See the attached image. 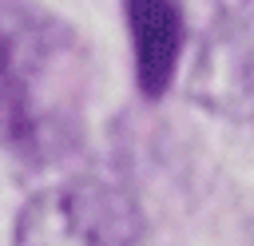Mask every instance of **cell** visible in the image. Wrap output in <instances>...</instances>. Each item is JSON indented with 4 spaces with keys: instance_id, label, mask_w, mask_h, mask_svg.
<instances>
[{
    "instance_id": "7a4b0ae2",
    "label": "cell",
    "mask_w": 254,
    "mask_h": 246,
    "mask_svg": "<svg viewBox=\"0 0 254 246\" xmlns=\"http://www.w3.org/2000/svg\"><path fill=\"white\" fill-rule=\"evenodd\" d=\"M143 214L111 179H67L40 190L16 218L12 246H139Z\"/></svg>"
},
{
    "instance_id": "277c9868",
    "label": "cell",
    "mask_w": 254,
    "mask_h": 246,
    "mask_svg": "<svg viewBox=\"0 0 254 246\" xmlns=\"http://www.w3.org/2000/svg\"><path fill=\"white\" fill-rule=\"evenodd\" d=\"M131 32H135V60L143 91H159L179 60L183 16L175 0H127Z\"/></svg>"
},
{
    "instance_id": "6da1fadb",
    "label": "cell",
    "mask_w": 254,
    "mask_h": 246,
    "mask_svg": "<svg viewBox=\"0 0 254 246\" xmlns=\"http://www.w3.org/2000/svg\"><path fill=\"white\" fill-rule=\"evenodd\" d=\"M79 135L83 63L75 36L20 0H0V147L40 167L64 159Z\"/></svg>"
},
{
    "instance_id": "3957f363",
    "label": "cell",
    "mask_w": 254,
    "mask_h": 246,
    "mask_svg": "<svg viewBox=\"0 0 254 246\" xmlns=\"http://www.w3.org/2000/svg\"><path fill=\"white\" fill-rule=\"evenodd\" d=\"M187 95L222 119H254V8L218 20L202 36L190 60Z\"/></svg>"
},
{
    "instance_id": "5b68a950",
    "label": "cell",
    "mask_w": 254,
    "mask_h": 246,
    "mask_svg": "<svg viewBox=\"0 0 254 246\" xmlns=\"http://www.w3.org/2000/svg\"><path fill=\"white\" fill-rule=\"evenodd\" d=\"M194 4L206 8V12L214 16V24H218V20H234V16H242V12L254 8V0H194Z\"/></svg>"
}]
</instances>
